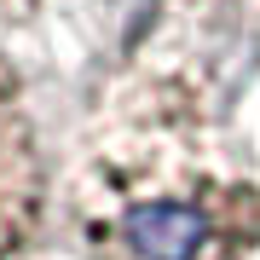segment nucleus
I'll list each match as a JSON object with an SVG mask.
<instances>
[{"label":"nucleus","mask_w":260,"mask_h":260,"mask_svg":"<svg viewBox=\"0 0 260 260\" xmlns=\"http://www.w3.org/2000/svg\"><path fill=\"white\" fill-rule=\"evenodd\" d=\"M47 203H52L47 150H41L18 70L0 58V260H18L41 237Z\"/></svg>","instance_id":"2"},{"label":"nucleus","mask_w":260,"mask_h":260,"mask_svg":"<svg viewBox=\"0 0 260 260\" xmlns=\"http://www.w3.org/2000/svg\"><path fill=\"white\" fill-rule=\"evenodd\" d=\"M35 6H41V0H0V12H6V18H29Z\"/></svg>","instance_id":"4"},{"label":"nucleus","mask_w":260,"mask_h":260,"mask_svg":"<svg viewBox=\"0 0 260 260\" xmlns=\"http://www.w3.org/2000/svg\"><path fill=\"white\" fill-rule=\"evenodd\" d=\"M168 12H179L185 23H208V29H254L260 23V0H168Z\"/></svg>","instance_id":"3"},{"label":"nucleus","mask_w":260,"mask_h":260,"mask_svg":"<svg viewBox=\"0 0 260 260\" xmlns=\"http://www.w3.org/2000/svg\"><path fill=\"white\" fill-rule=\"evenodd\" d=\"M87 260H254L260 185L197 116H139L70 185Z\"/></svg>","instance_id":"1"}]
</instances>
